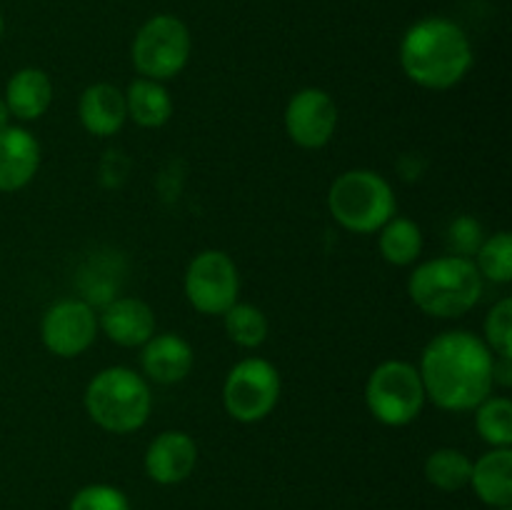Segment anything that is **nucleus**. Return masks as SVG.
I'll return each instance as SVG.
<instances>
[{
	"label": "nucleus",
	"mask_w": 512,
	"mask_h": 510,
	"mask_svg": "<svg viewBox=\"0 0 512 510\" xmlns=\"http://www.w3.org/2000/svg\"><path fill=\"white\" fill-rule=\"evenodd\" d=\"M493 370V350L483 338L468 330H448L425 345L418 373L425 398L450 413H465L490 395Z\"/></svg>",
	"instance_id": "f257e3e1"
},
{
	"label": "nucleus",
	"mask_w": 512,
	"mask_h": 510,
	"mask_svg": "<svg viewBox=\"0 0 512 510\" xmlns=\"http://www.w3.org/2000/svg\"><path fill=\"white\" fill-rule=\"evenodd\" d=\"M400 65L420 88L448 90L468 75L473 65V45L453 20L425 18L410 25L403 35Z\"/></svg>",
	"instance_id": "f03ea898"
},
{
	"label": "nucleus",
	"mask_w": 512,
	"mask_h": 510,
	"mask_svg": "<svg viewBox=\"0 0 512 510\" xmlns=\"http://www.w3.org/2000/svg\"><path fill=\"white\" fill-rule=\"evenodd\" d=\"M408 293L433 318H460L483 298V275L470 258L443 255L413 270Z\"/></svg>",
	"instance_id": "7ed1b4c3"
},
{
	"label": "nucleus",
	"mask_w": 512,
	"mask_h": 510,
	"mask_svg": "<svg viewBox=\"0 0 512 510\" xmlns=\"http://www.w3.org/2000/svg\"><path fill=\"white\" fill-rule=\"evenodd\" d=\"M153 408L148 380L135 370L113 365L95 375L85 388V410L98 428L125 435L143 428Z\"/></svg>",
	"instance_id": "20e7f679"
},
{
	"label": "nucleus",
	"mask_w": 512,
	"mask_h": 510,
	"mask_svg": "<svg viewBox=\"0 0 512 510\" xmlns=\"http://www.w3.org/2000/svg\"><path fill=\"white\" fill-rule=\"evenodd\" d=\"M330 215L350 233H378L390 218H395L393 185L375 170H345L328 190Z\"/></svg>",
	"instance_id": "39448f33"
},
{
	"label": "nucleus",
	"mask_w": 512,
	"mask_h": 510,
	"mask_svg": "<svg viewBox=\"0 0 512 510\" xmlns=\"http://www.w3.org/2000/svg\"><path fill=\"white\" fill-rule=\"evenodd\" d=\"M425 388L418 368L405 360H385L365 383V403L378 423L403 428L413 423L425 405Z\"/></svg>",
	"instance_id": "423d86ee"
},
{
	"label": "nucleus",
	"mask_w": 512,
	"mask_h": 510,
	"mask_svg": "<svg viewBox=\"0 0 512 510\" xmlns=\"http://www.w3.org/2000/svg\"><path fill=\"white\" fill-rule=\"evenodd\" d=\"M190 30L175 15H155L133 40V65L140 78L163 80L175 78L188 65Z\"/></svg>",
	"instance_id": "0eeeda50"
},
{
	"label": "nucleus",
	"mask_w": 512,
	"mask_h": 510,
	"mask_svg": "<svg viewBox=\"0 0 512 510\" xmlns=\"http://www.w3.org/2000/svg\"><path fill=\"white\" fill-rule=\"evenodd\" d=\"M280 398V373L270 360L245 358L233 365L223 385V405L238 423H260Z\"/></svg>",
	"instance_id": "6e6552de"
},
{
	"label": "nucleus",
	"mask_w": 512,
	"mask_h": 510,
	"mask_svg": "<svg viewBox=\"0 0 512 510\" xmlns=\"http://www.w3.org/2000/svg\"><path fill=\"white\" fill-rule=\"evenodd\" d=\"M238 265L223 250H203L185 270V298L198 313L223 315L238 303Z\"/></svg>",
	"instance_id": "1a4fd4ad"
},
{
	"label": "nucleus",
	"mask_w": 512,
	"mask_h": 510,
	"mask_svg": "<svg viewBox=\"0 0 512 510\" xmlns=\"http://www.w3.org/2000/svg\"><path fill=\"white\" fill-rule=\"evenodd\" d=\"M45 348L58 358H78L98 335V315L85 300L68 298L48 308L40 323Z\"/></svg>",
	"instance_id": "9d476101"
},
{
	"label": "nucleus",
	"mask_w": 512,
	"mask_h": 510,
	"mask_svg": "<svg viewBox=\"0 0 512 510\" xmlns=\"http://www.w3.org/2000/svg\"><path fill=\"white\" fill-rule=\"evenodd\" d=\"M338 128V105L323 88H303L285 108V130L290 140L305 150H318L330 143Z\"/></svg>",
	"instance_id": "9b49d317"
},
{
	"label": "nucleus",
	"mask_w": 512,
	"mask_h": 510,
	"mask_svg": "<svg viewBox=\"0 0 512 510\" xmlns=\"http://www.w3.org/2000/svg\"><path fill=\"white\" fill-rule=\"evenodd\" d=\"M198 463V445L183 430H165L145 453V473L160 485H178L188 478Z\"/></svg>",
	"instance_id": "f8f14e48"
},
{
	"label": "nucleus",
	"mask_w": 512,
	"mask_h": 510,
	"mask_svg": "<svg viewBox=\"0 0 512 510\" xmlns=\"http://www.w3.org/2000/svg\"><path fill=\"white\" fill-rule=\"evenodd\" d=\"M98 325L123 348H138L155 335L153 308L140 298H113L100 313Z\"/></svg>",
	"instance_id": "ddd939ff"
},
{
	"label": "nucleus",
	"mask_w": 512,
	"mask_h": 510,
	"mask_svg": "<svg viewBox=\"0 0 512 510\" xmlns=\"http://www.w3.org/2000/svg\"><path fill=\"white\" fill-rule=\"evenodd\" d=\"M40 168V145L25 128L0 130V193H15L35 178Z\"/></svg>",
	"instance_id": "4468645a"
},
{
	"label": "nucleus",
	"mask_w": 512,
	"mask_h": 510,
	"mask_svg": "<svg viewBox=\"0 0 512 510\" xmlns=\"http://www.w3.org/2000/svg\"><path fill=\"white\" fill-rule=\"evenodd\" d=\"M140 363H143V373L153 383L173 385L180 383L193 368V348L188 340L175 333L153 335L143 345Z\"/></svg>",
	"instance_id": "2eb2a0df"
},
{
	"label": "nucleus",
	"mask_w": 512,
	"mask_h": 510,
	"mask_svg": "<svg viewBox=\"0 0 512 510\" xmlns=\"http://www.w3.org/2000/svg\"><path fill=\"white\" fill-rule=\"evenodd\" d=\"M78 115L83 128L98 138H110L118 133L128 120V108H125V93H120L110 83L88 85L80 95Z\"/></svg>",
	"instance_id": "dca6fc26"
},
{
	"label": "nucleus",
	"mask_w": 512,
	"mask_h": 510,
	"mask_svg": "<svg viewBox=\"0 0 512 510\" xmlns=\"http://www.w3.org/2000/svg\"><path fill=\"white\" fill-rule=\"evenodd\" d=\"M475 495L490 508L512 505V450L493 448L480 455L470 470V483Z\"/></svg>",
	"instance_id": "f3484780"
},
{
	"label": "nucleus",
	"mask_w": 512,
	"mask_h": 510,
	"mask_svg": "<svg viewBox=\"0 0 512 510\" xmlns=\"http://www.w3.org/2000/svg\"><path fill=\"white\" fill-rule=\"evenodd\" d=\"M5 105L20 120H38L53 103V83L40 68H23L5 85Z\"/></svg>",
	"instance_id": "a211bd4d"
},
{
	"label": "nucleus",
	"mask_w": 512,
	"mask_h": 510,
	"mask_svg": "<svg viewBox=\"0 0 512 510\" xmlns=\"http://www.w3.org/2000/svg\"><path fill=\"white\" fill-rule=\"evenodd\" d=\"M125 108L140 128H160L173 115V100L163 83L150 78H138L125 90Z\"/></svg>",
	"instance_id": "6ab92c4d"
},
{
	"label": "nucleus",
	"mask_w": 512,
	"mask_h": 510,
	"mask_svg": "<svg viewBox=\"0 0 512 510\" xmlns=\"http://www.w3.org/2000/svg\"><path fill=\"white\" fill-rule=\"evenodd\" d=\"M380 255L390 265H410L423 253V230L408 218H390L380 228Z\"/></svg>",
	"instance_id": "aec40b11"
},
{
	"label": "nucleus",
	"mask_w": 512,
	"mask_h": 510,
	"mask_svg": "<svg viewBox=\"0 0 512 510\" xmlns=\"http://www.w3.org/2000/svg\"><path fill=\"white\" fill-rule=\"evenodd\" d=\"M473 460L458 448H440L425 460V480L443 493H458L470 483Z\"/></svg>",
	"instance_id": "412c9836"
},
{
	"label": "nucleus",
	"mask_w": 512,
	"mask_h": 510,
	"mask_svg": "<svg viewBox=\"0 0 512 510\" xmlns=\"http://www.w3.org/2000/svg\"><path fill=\"white\" fill-rule=\"evenodd\" d=\"M475 428L480 438L493 448L512 445V403L508 398H488L475 408Z\"/></svg>",
	"instance_id": "4be33fe9"
},
{
	"label": "nucleus",
	"mask_w": 512,
	"mask_h": 510,
	"mask_svg": "<svg viewBox=\"0 0 512 510\" xmlns=\"http://www.w3.org/2000/svg\"><path fill=\"white\" fill-rule=\"evenodd\" d=\"M225 333L240 348H258L268 338V318L250 303H235L223 313Z\"/></svg>",
	"instance_id": "5701e85b"
},
{
	"label": "nucleus",
	"mask_w": 512,
	"mask_h": 510,
	"mask_svg": "<svg viewBox=\"0 0 512 510\" xmlns=\"http://www.w3.org/2000/svg\"><path fill=\"white\" fill-rule=\"evenodd\" d=\"M475 268L483 278L493 280V283H510L512 280V238L510 233L500 230V233L490 235L483 240V245L475 253Z\"/></svg>",
	"instance_id": "b1692460"
},
{
	"label": "nucleus",
	"mask_w": 512,
	"mask_h": 510,
	"mask_svg": "<svg viewBox=\"0 0 512 510\" xmlns=\"http://www.w3.org/2000/svg\"><path fill=\"white\" fill-rule=\"evenodd\" d=\"M485 345L498 358H512V300L503 298L485 318Z\"/></svg>",
	"instance_id": "393cba45"
},
{
	"label": "nucleus",
	"mask_w": 512,
	"mask_h": 510,
	"mask_svg": "<svg viewBox=\"0 0 512 510\" xmlns=\"http://www.w3.org/2000/svg\"><path fill=\"white\" fill-rule=\"evenodd\" d=\"M68 510H130V503L123 490L105 483H93L73 495Z\"/></svg>",
	"instance_id": "a878e982"
},
{
	"label": "nucleus",
	"mask_w": 512,
	"mask_h": 510,
	"mask_svg": "<svg viewBox=\"0 0 512 510\" xmlns=\"http://www.w3.org/2000/svg\"><path fill=\"white\" fill-rule=\"evenodd\" d=\"M483 240V225H480V220H475L473 215H460V218H455L453 223H450L448 243L450 248H453V253L460 255V258L473 260L478 248L483 245Z\"/></svg>",
	"instance_id": "bb28decb"
},
{
	"label": "nucleus",
	"mask_w": 512,
	"mask_h": 510,
	"mask_svg": "<svg viewBox=\"0 0 512 510\" xmlns=\"http://www.w3.org/2000/svg\"><path fill=\"white\" fill-rule=\"evenodd\" d=\"M8 120H10V110L8 105H5V100L0 98V130L8 128Z\"/></svg>",
	"instance_id": "cd10ccee"
},
{
	"label": "nucleus",
	"mask_w": 512,
	"mask_h": 510,
	"mask_svg": "<svg viewBox=\"0 0 512 510\" xmlns=\"http://www.w3.org/2000/svg\"><path fill=\"white\" fill-rule=\"evenodd\" d=\"M3 28H5V23H3V13H0V38H3Z\"/></svg>",
	"instance_id": "c85d7f7f"
},
{
	"label": "nucleus",
	"mask_w": 512,
	"mask_h": 510,
	"mask_svg": "<svg viewBox=\"0 0 512 510\" xmlns=\"http://www.w3.org/2000/svg\"><path fill=\"white\" fill-rule=\"evenodd\" d=\"M495 510H512V508H495Z\"/></svg>",
	"instance_id": "c756f323"
}]
</instances>
